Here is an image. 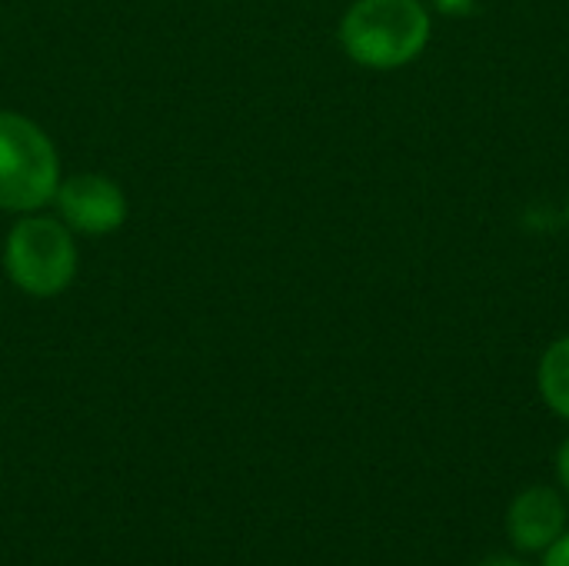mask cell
I'll list each match as a JSON object with an SVG mask.
<instances>
[{
  "mask_svg": "<svg viewBox=\"0 0 569 566\" xmlns=\"http://www.w3.org/2000/svg\"><path fill=\"white\" fill-rule=\"evenodd\" d=\"M567 527V504L550 487H530L520 494L507 514L510 540L520 550H547Z\"/></svg>",
  "mask_w": 569,
  "mask_h": 566,
  "instance_id": "5",
  "label": "cell"
},
{
  "mask_svg": "<svg viewBox=\"0 0 569 566\" xmlns=\"http://www.w3.org/2000/svg\"><path fill=\"white\" fill-rule=\"evenodd\" d=\"M3 264L10 280L30 297H53L73 280L77 250L57 220L27 217L7 237Z\"/></svg>",
  "mask_w": 569,
  "mask_h": 566,
  "instance_id": "3",
  "label": "cell"
},
{
  "mask_svg": "<svg viewBox=\"0 0 569 566\" xmlns=\"http://www.w3.org/2000/svg\"><path fill=\"white\" fill-rule=\"evenodd\" d=\"M57 193L53 143L27 117L0 113V207L33 210Z\"/></svg>",
  "mask_w": 569,
  "mask_h": 566,
  "instance_id": "2",
  "label": "cell"
},
{
  "mask_svg": "<svg viewBox=\"0 0 569 566\" xmlns=\"http://www.w3.org/2000/svg\"><path fill=\"white\" fill-rule=\"evenodd\" d=\"M57 203L67 224H73L83 234H107L117 230L127 217V200L107 177H73L63 187H57Z\"/></svg>",
  "mask_w": 569,
  "mask_h": 566,
  "instance_id": "4",
  "label": "cell"
},
{
  "mask_svg": "<svg viewBox=\"0 0 569 566\" xmlns=\"http://www.w3.org/2000/svg\"><path fill=\"white\" fill-rule=\"evenodd\" d=\"M540 394L543 400L569 420V337L557 340L540 360Z\"/></svg>",
  "mask_w": 569,
  "mask_h": 566,
  "instance_id": "6",
  "label": "cell"
},
{
  "mask_svg": "<svg viewBox=\"0 0 569 566\" xmlns=\"http://www.w3.org/2000/svg\"><path fill=\"white\" fill-rule=\"evenodd\" d=\"M477 566H527V564H520V560H510V557H493V560H483V564H477Z\"/></svg>",
  "mask_w": 569,
  "mask_h": 566,
  "instance_id": "10",
  "label": "cell"
},
{
  "mask_svg": "<svg viewBox=\"0 0 569 566\" xmlns=\"http://www.w3.org/2000/svg\"><path fill=\"white\" fill-rule=\"evenodd\" d=\"M543 566H569V534L567 537H557L550 547H547V560Z\"/></svg>",
  "mask_w": 569,
  "mask_h": 566,
  "instance_id": "7",
  "label": "cell"
},
{
  "mask_svg": "<svg viewBox=\"0 0 569 566\" xmlns=\"http://www.w3.org/2000/svg\"><path fill=\"white\" fill-rule=\"evenodd\" d=\"M567 217H569V207H567Z\"/></svg>",
  "mask_w": 569,
  "mask_h": 566,
  "instance_id": "11",
  "label": "cell"
},
{
  "mask_svg": "<svg viewBox=\"0 0 569 566\" xmlns=\"http://www.w3.org/2000/svg\"><path fill=\"white\" fill-rule=\"evenodd\" d=\"M427 37L430 17L420 0H357L340 23L347 53L377 70L410 63L427 47Z\"/></svg>",
  "mask_w": 569,
  "mask_h": 566,
  "instance_id": "1",
  "label": "cell"
},
{
  "mask_svg": "<svg viewBox=\"0 0 569 566\" xmlns=\"http://www.w3.org/2000/svg\"><path fill=\"white\" fill-rule=\"evenodd\" d=\"M557 467H560V480H563V487L569 490V440L563 444V450H560V464H557Z\"/></svg>",
  "mask_w": 569,
  "mask_h": 566,
  "instance_id": "9",
  "label": "cell"
},
{
  "mask_svg": "<svg viewBox=\"0 0 569 566\" xmlns=\"http://www.w3.org/2000/svg\"><path fill=\"white\" fill-rule=\"evenodd\" d=\"M437 7L447 13H467L473 7V0H437Z\"/></svg>",
  "mask_w": 569,
  "mask_h": 566,
  "instance_id": "8",
  "label": "cell"
}]
</instances>
